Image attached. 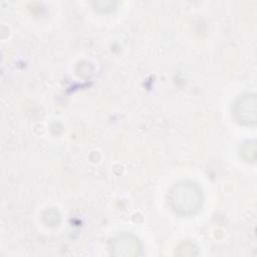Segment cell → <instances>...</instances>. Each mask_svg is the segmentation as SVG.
Wrapping results in <instances>:
<instances>
[{
	"mask_svg": "<svg viewBox=\"0 0 257 257\" xmlns=\"http://www.w3.org/2000/svg\"><path fill=\"white\" fill-rule=\"evenodd\" d=\"M169 205L172 210L182 216L195 214L202 207L203 195L201 188L190 181L175 184L168 194Z\"/></svg>",
	"mask_w": 257,
	"mask_h": 257,
	"instance_id": "6da1fadb",
	"label": "cell"
},
{
	"mask_svg": "<svg viewBox=\"0 0 257 257\" xmlns=\"http://www.w3.org/2000/svg\"><path fill=\"white\" fill-rule=\"evenodd\" d=\"M257 100L255 93L248 92L242 94L235 102L233 114L240 123L254 125L257 119Z\"/></svg>",
	"mask_w": 257,
	"mask_h": 257,
	"instance_id": "7a4b0ae2",
	"label": "cell"
},
{
	"mask_svg": "<svg viewBox=\"0 0 257 257\" xmlns=\"http://www.w3.org/2000/svg\"><path fill=\"white\" fill-rule=\"evenodd\" d=\"M110 250L116 256H136L140 254L141 245L136 236L122 233L112 240Z\"/></svg>",
	"mask_w": 257,
	"mask_h": 257,
	"instance_id": "3957f363",
	"label": "cell"
}]
</instances>
